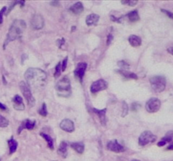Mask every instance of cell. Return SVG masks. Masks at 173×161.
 Here are the masks:
<instances>
[{
  "label": "cell",
  "mask_w": 173,
  "mask_h": 161,
  "mask_svg": "<svg viewBox=\"0 0 173 161\" xmlns=\"http://www.w3.org/2000/svg\"><path fill=\"white\" fill-rule=\"evenodd\" d=\"M25 78L27 85L35 90L43 88L46 85L47 74L39 68H29L25 73Z\"/></svg>",
  "instance_id": "6da1fadb"
},
{
  "label": "cell",
  "mask_w": 173,
  "mask_h": 161,
  "mask_svg": "<svg viewBox=\"0 0 173 161\" xmlns=\"http://www.w3.org/2000/svg\"><path fill=\"white\" fill-rule=\"evenodd\" d=\"M25 27H26V24H25V22L24 20L15 19L9 28L7 39L3 44V49H5V47L8 45V44L9 42L14 41L17 39H19L22 36L24 30H25Z\"/></svg>",
  "instance_id": "7a4b0ae2"
},
{
  "label": "cell",
  "mask_w": 173,
  "mask_h": 161,
  "mask_svg": "<svg viewBox=\"0 0 173 161\" xmlns=\"http://www.w3.org/2000/svg\"><path fill=\"white\" fill-rule=\"evenodd\" d=\"M56 90L58 95L63 97H69L71 95V85L70 80L68 76H64L61 80H59L56 84Z\"/></svg>",
  "instance_id": "3957f363"
},
{
  "label": "cell",
  "mask_w": 173,
  "mask_h": 161,
  "mask_svg": "<svg viewBox=\"0 0 173 161\" xmlns=\"http://www.w3.org/2000/svg\"><path fill=\"white\" fill-rule=\"evenodd\" d=\"M19 89L21 91L24 97L26 99L27 101V103L30 107H34L35 104H36V101H35V98L32 95V92L31 91L30 87L27 85V83L24 81H21L19 82Z\"/></svg>",
  "instance_id": "277c9868"
},
{
  "label": "cell",
  "mask_w": 173,
  "mask_h": 161,
  "mask_svg": "<svg viewBox=\"0 0 173 161\" xmlns=\"http://www.w3.org/2000/svg\"><path fill=\"white\" fill-rule=\"evenodd\" d=\"M150 82L151 85L152 89L155 92H162L166 88V81L164 76H155L150 79Z\"/></svg>",
  "instance_id": "5b68a950"
},
{
  "label": "cell",
  "mask_w": 173,
  "mask_h": 161,
  "mask_svg": "<svg viewBox=\"0 0 173 161\" xmlns=\"http://www.w3.org/2000/svg\"><path fill=\"white\" fill-rule=\"evenodd\" d=\"M156 140V136L154 135L150 131L143 132L138 138V144L140 146H145Z\"/></svg>",
  "instance_id": "8992f818"
},
{
  "label": "cell",
  "mask_w": 173,
  "mask_h": 161,
  "mask_svg": "<svg viewBox=\"0 0 173 161\" xmlns=\"http://www.w3.org/2000/svg\"><path fill=\"white\" fill-rule=\"evenodd\" d=\"M160 101L158 99V98H150L147 103H146V105H145V108L147 110V112H151V113H154L160 110Z\"/></svg>",
  "instance_id": "52a82bcc"
},
{
  "label": "cell",
  "mask_w": 173,
  "mask_h": 161,
  "mask_svg": "<svg viewBox=\"0 0 173 161\" xmlns=\"http://www.w3.org/2000/svg\"><path fill=\"white\" fill-rule=\"evenodd\" d=\"M107 88V83L106 82V81H104L103 79H100L97 80L96 81H94L91 86H90V91L93 94H96L99 91H101Z\"/></svg>",
  "instance_id": "ba28073f"
},
{
  "label": "cell",
  "mask_w": 173,
  "mask_h": 161,
  "mask_svg": "<svg viewBox=\"0 0 173 161\" xmlns=\"http://www.w3.org/2000/svg\"><path fill=\"white\" fill-rule=\"evenodd\" d=\"M31 26L34 30H41L44 27V18L40 14H35L31 20Z\"/></svg>",
  "instance_id": "9c48e42d"
},
{
  "label": "cell",
  "mask_w": 173,
  "mask_h": 161,
  "mask_svg": "<svg viewBox=\"0 0 173 161\" xmlns=\"http://www.w3.org/2000/svg\"><path fill=\"white\" fill-rule=\"evenodd\" d=\"M87 68V64L85 62H79L76 66V69L75 70V76L79 80L80 82H82L83 77L85 76V73Z\"/></svg>",
  "instance_id": "30bf717a"
},
{
  "label": "cell",
  "mask_w": 173,
  "mask_h": 161,
  "mask_svg": "<svg viewBox=\"0 0 173 161\" xmlns=\"http://www.w3.org/2000/svg\"><path fill=\"white\" fill-rule=\"evenodd\" d=\"M107 149L112 152H115V153H122L126 150V149L121 145L120 143H118L116 140H111L109 141L107 143Z\"/></svg>",
  "instance_id": "8fae6325"
},
{
  "label": "cell",
  "mask_w": 173,
  "mask_h": 161,
  "mask_svg": "<svg viewBox=\"0 0 173 161\" xmlns=\"http://www.w3.org/2000/svg\"><path fill=\"white\" fill-rule=\"evenodd\" d=\"M60 127H61V129H63L65 132L73 133L75 131V124L70 119L66 118V119H63L60 123Z\"/></svg>",
  "instance_id": "7c38bea8"
},
{
  "label": "cell",
  "mask_w": 173,
  "mask_h": 161,
  "mask_svg": "<svg viewBox=\"0 0 173 161\" xmlns=\"http://www.w3.org/2000/svg\"><path fill=\"white\" fill-rule=\"evenodd\" d=\"M36 125V122L34 120H30V119H26V120H24L22 122V124L19 126V129H18V133H20L22 132L23 129H29V130H31L35 127Z\"/></svg>",
  "instance_id": "4fadbf2b"
},
{
  "label": "cell",
  "mask_w": 173,
  "mask_h": 161,
  "mask_svg": "<svg viewBox=\"0 0 173 161\" xmlns=\"http://www.w3.org/2000/svg\"><path fill=\"white\" fill-rule=\"evenodd\" d=\"M13 103H14L15 109H16V110L23 111L25 109V104L23 103V99L19 95L15 96V97L13 98Z\"/></svg>",
  "instance_id": "5bb4252c"
},
{
  "label": "cell",
  "mask_w": 173,
  "mask_h": 161,
  "mask_svg": "<svg viewBox=\"0 0 173 161\" xmlns=\"http://www.w3.org/2000/svg\"><path fill=\"white\" fill-rule=\"evenodd\" d=\"M92 111L96 113V115L99 117L100 118V124L103 126L106 125V108H104L102 110H98L96 108H92Z\"/></svg>",
  "instance_id": "9a60e30c"
},
{
  "label": "cell",
  "mask_w": 173,
  "mask_h": 161,
  "mask_svg": "<svg viewBox=\"0 0 173 161\" xmlns=\"http://www.w3.org/2000/svg\"><path fill=\"white\" fill-rule=\"evenodd\" d=\"M69 11L72 12V13L75 14H81V13L84 11L83 3H82L81 2H77V3H75L73 6L70 7Z\"/></svg>",
  "instance_id": "2e32d148"
},
{
  "label": "cell",
  "mask_w": 173,
  "mask_h": 161,
  "mask_svg": "<svg viewBox=\"0 0 173 161\" xmlns=\"http://www.w3.org/2000/svg\"><path fill=\"white\" fill-rule=\"evenodd\" d=\"M100 19V16L96 14H91L90 15H88L86 17V24L88 26H92V25H96L98 23Z\"/></svg>",
  "instance_id": "e0dca14e"
},
{
  "label": "cell",
  "mask_w": 173,
  "mask_h": 161,
  "mask_svg": "<svg viewBox=\"0 0 173 161\" xmlns=\"http://www.w3.org/2000/svg\"><path fill=\"white\" fill-rule=\"evenodd\" d=\"M128 42L129 44L134 46V47H138L141 45L142 44V41H141V39L137 35H130L128 38Z\"/></svg>",
  "instance_id": "ac0fdd59"
},
{
  "label": "cell",
  "mask_w": 173,
  "mask_h": 161,
  "mask_svg": "<svg viewBox=\"0 0 173 161\" xmlns=\"http://www.w3.org/2000/svg\"><path fill=\"white\" fill-rule=\"evenodd\" d=\"M58 154H60L63 158H66L67 157V143H65L64 141H63L62 143H60L59 148L58 149Z\"/></svg>",
  "instance_id": "d6986e66"
},
{
  "label": "cell",
  "mask_w": 173,
  "mask_h": 161,
  "mask_svg": "<svg viewBox=\"0 0 173 161\" xmlns=\"http://www.w3.org/2000/svg\"><path fill=\"white\" fill-rule=\"evenodd\" d=\"M8 143H9V154H14L16 151L17 147H18V143L13 138H11L8 141Z\"/></svg>",
  "instance_id": "ffe728a7"
},
{
  "label": "cell",
  "mask_w": 173,
  "mask_h": 161,
  "mask_svg": "<svg viewBox=\"0 0 173 161\" xmlns=\"http://www.w3.org/2000/svg\"><path fill=\"white\" fill-rule=\"evenodd\" d=\"M70 146L77 152L78 154H83L85 150V145L83 143H72Z\"/></svg>",
  "instance_id": "44dd1931"
},
{
  "label": "cell",
  "mask_w": 173,
  "mask_h": 161,
  "mask_svg": "<svg viewBox=\"0 0 173 161\" xmlns=\"http://www.w3.org/2000/svg\"><path fill=\"white\" fill-rule=\"evenodd\" d=\"M40 135L45 139V140L47 141V145H48L49 149L53 150V149H54V145H53V139H52V138H51V137H50L48 134L44 133H40Z\"/></svg>",
  "instance_id": "7402d4cb"
},
{
  "label": "cell",
  "mask_w": 173,
  "mask_h": 161,
  "mask_svg": "<svg viewBox=\"0 0 173 161\" xmlns=\"http://www.w3.org/2000/svg\"><path fill=\"white\" fill-rule=\"evenodd\" d=\"M127 17L131 22H137L139 20V15H138L137 10H134V11H131L130 13H128L127 14Z\"/></svg>",
  "instance_id": "603a6c76"
},
{
  "label": "cell",
  "mask_w": 173,
  "mask_h": 161,
  "mask_svg": "<svg viewBox=\"0 0 173 161\" xmlns=\"http://www.w3.org/2000/svg\"><path fill=\"white\" fill-rule=\"evenodd\" d=\"M118 72H119L122 76H123L124 77H126V78H128V79H134V80H137V79H138V76H137L136 74L132 73V72H127L126 70H124V71L121 70V71H119Z\"/></svg>",
  "instance_id": "cb8c5ba5"
},
{
  "label": "cell",
  "mask_w": 173,
  "mask_h": 161,
  "mask_svg": "<svg viewBox=\"0 0 173 161\" xmlns=\"http://www.w3.org/2000/svg\"><path fill=\"white\" fill-rule=\"evenodd\" d=\"M9 126V120L0 114V127H6Z\"/></svg>",
  "instance_id": "d4e9b609"
},
{
  "label": "cell",
  "mask_w": 173,
  "mask_h": 161,
  "mask_svg": "<svg viewBox=\"0 0 173 161\" xmlns=\"http://www.w3.org/2000/svg\"><path fill=\"white\" fill-rule=\"evenodd\" d=\"M61 71H62V66H61V63H58L55 67V72H54V77L55 78L59 77V76L61 75Z\"/></svg>",
  "instance_id": "484cf974"
},
{
  "label": "cell",
  "mask_w": 173,
  "mask_h": 161,
  "mask_svg": "<svg viewBox=\"0 0 173 161\" xmlns=\"http://www.w3.org/2000/svg\"><path fill=\"white\" fill-rule=\"evenodd\" d=\"M38 112L41 115V116H43V117H46L47 115V105H46V103H43L42 104V107L41 108L38 110Z\"/></svg>",
  "instance_id": "4316f807"
},
{
  "label": "cell",
  "mask_w": 173,
  "mask_h": 161,
  "mask_svg": "<svg viewBox=\"0 0 173 161\" xmlns=\"http://www.w3.org/2000/svg\"><path fill=\"white\" fill-rule=\"evenodd\" d=\"M118 66L121 67V68H123V69H128L129 67V64L127 63L125 60H120L118 63H117Z\"/></svg>",
  "instance_id": "83f0119b"
},
{
  "label": "cell",
  "mask_w": 173,
  "mask_h": 161,
  "mask_svg": "<svg viewBox=\"0 0 173 161\" xmlns=\"http://www.w3.org/2000/svg\"><path fill=\"white\" fill-rule=\"evenodd\" d=\"M122 4H125V5H128V6H131V7H133V6H134L137 4V2L136 1H122L121 2Z\"/></svg>",
  "instance_id": "f1b7e54d"
},
{
  "label": "cell",
  "mask_w": 173,
  "mask_h": 161,
  "mask_svg": "<svg viewBox=\"0 0 173 161\" xmlns=\"http://www.w3.org/2000/svg\"><path fill=\"white\" fill-rule=\"evenodd\" d=\"M122 106H123V111H122V117L126 116L128 114V105L125 102L122 103Z\"/></svg>",
  "instance_id": "f546056e"
},
{
  "label": "cell",
  "mask_w": 173,
  "mask_h": 161,
  "mask_svg": "<svg viewBox=\"0 0 173 161\" xmlns=\"http://www.w3.org/2000/svg\"><path fill=\"white\" fill-rule=\"evenodd\" d=\"M67 64H68V57H66L63 61V64L61 65L62 66V71L64 72L66 70V67H67Z\"/></svg>",
  "instance_id": "4dcf8cb0"
},
{
  "label": "cell",
  "mask_w": 173,
  "mask_h": 161,
  "mask_svg": "<svg viewBox=\"0 0 173 161\" xmlns=\"http://www.w3.org/2000/svg\"><path fill=\"white\" fill-rule=\"evenodd\" d=\"M6 9H7V8H6V7H3V8L0 10V24L3 23V15L5 14Z\"/></svg>",
  "instance_id": "1f68e13d"
},
{
  "label": "cell",
  "mask_w": 173,
  "mask_h": 161,
  "mask_svg": "<svg viewBox=\"0 0 173 161\" xmlns=\"http://www.w3.org/2000/svg\"><path fill=\"white\" fill-rule=\"evenodd\" d=\"M161 11H162L164 14H166L169 18L173 19V14L172 12H170V11H168V10H166V9H161Z\"/></svg>",
  "instance_id": "d6a6232c"
},
{
  "label": "cell",
  "mask_w": 173,
  "mask_h": 161,
  "mask_svg": "<svg viewBox=\"0 0 173 161\" xmlns=\"http://www.w3.org/2000/svg\"><path fill=\"white\" fill-rule=\"evenodd\" d=\"M112 40H113V36L111 34L108 35V38H107V41H106V45H110V43L112 42Z\"/></svg>",
  "instance_id": "836d02e7"
},
{
  "label": "cell",
  "mask_w": 173,
  "mask_h": 161,
  "mask_svg": "<svg viewBox=\"0 0 173 161\" xmlns=\"http://www.w3.org/2000/svg\"><path fill=\"white\" fill-rule=\"evenodd\" d=\"M138 107H139V105L138 103H133L132 104V110L133 111H136Z\"/></svg>",
  "instance_id": "e575fe53"
},
{
  "label": "cell",
  "mask_w": 173,
  "mask_h": 161,
  "mask_svg": "<svg viewBox=\"0 0 173 161\" xmlns=\"http://www.w3.org/2000/svg\"><path fill=\"white\" fill-rule=\"evenodd\" d=\"M167 51H168V53H170L171 55H173V46L168 48V49H167Z\"/></svg>",
  "instance_id": "d590c367"
},
{
  "label": "cell",
  "mask_w": 173,
  "mask_h": 161,
  "mask_svg": "<svg viewBox=\"0 0 173 161\" xmlns=\"http://www.w3.org/2000/svg\"><path fill=\"white\" fill-rule=\"evenodd\" d=\"M0 108H1L2 110H7V107H6V106L3 105L1 103H0Z\"/></svg>",
  "instance_id": "8d00e7d4"
},
{
  "label": "cell",
  "mask_w": 173,
  "mask_h": 161,
  "mask_svg": "<svg viewBox=\"0 0 173 161\" xmlns=\"http://www.w3.org/2000/svg\"><path fill=\"white\" fill-rule=\"evenodd\" d=\"M51 4H52V5H58V4H59V2H52Z\"/></svg>",
  "instance_id": "74e56055"
},
{
  "label": "cell",
  "mask_w": 173,
  "mask_h": 161,
  "mask_svg": "<svg viewBox=\"0 0 173 161\" xmlns=\"http://www.w3.org/2000/svg\"><path fill=\"white\" fill-rule=\"evenodd\" d=\"M172 149H173V143L167 148V150H172Z\"/></svg>",
  "instance_id": "f35d334b"
},
{
  "label": "cell",
  "mask_w": 173,
  "mask_h": 161,
  "mask_svg": "<svg viewBox=\"0 0 173 161\" xmlns=\"http://www.w3.org/2000/svg\"><path fill=\"white\" fill-rule=\"evenodd\" d=\"M131 161H140V160H133Z\"/></svg>",
  "instance_id": "ab89813d"
}]
</instances>
